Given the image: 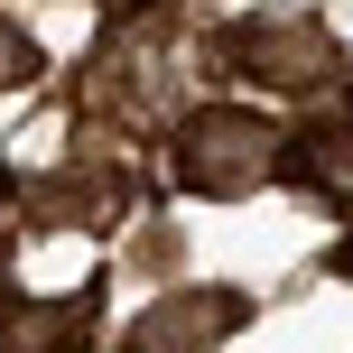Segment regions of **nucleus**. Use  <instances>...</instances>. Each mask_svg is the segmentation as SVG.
<instances>
[{
  "instance_id": "1a4fd4ad",
  "label": "nucleus",
  "mask_w": 353,
  "mask_h": 353,
  "mask_svg": "<svg viewBox=\"0 0 353 353\" xmlns=\"http://www.w3.org/2000/svg\"><path fill=\"white\" fill-rule=\"evenodd\" d=\"M344 112H353V74H344Z\"/></svg>"
},
{
  "instance_id": "423d86ee",
  "label": "nucleus",
  "mask_w": 353,
  "mask_h": 353,
  "mask_svg": "<svg viewBox=\"0 0 353 353\" xmlns=\"http://www.w3.org/2000/svg\"><path fill=\"white\" fill-rule=\"evenodd\" d=\"M74 335H84V307L74 298H56V307L0 298V353H74Z\"/></svg>"
},
{
  "instance_id": "39448f33",
  "label": "nucleus",
  "mask_w": 353,
  "mask_h": 353,
  "mask_svg": "<svg viewBox=\"0 0 353 353\" xmlns=\"http://www.w3.org/2000/svg\"><path fill=\"white\" fill-rule=\"evenodd\" d=\"M121 168H74V176H56V186H37L28 195V214H37V223H93V232H103L112 223V214H121Z\"/></svg>"
},
{
  "instance_id": "6e6552de",
  "label": "nucleus",
  "mask_w": 353,
  "mask_h": 353,
  "mask_svg": "<svg viewBox=\"0 0 353 353\" xmlns=\"http://www.w3.org/2000/svg\"><path fill=\"white\" fill-rule=\"evenodd\" d=\"M325 270H335V279H353V232H344L335 251H325Z\"/></svg>"
},
{
  "instance_id": "f257e3e1",
  "label": "nucleus",
  "mask_w": 353,
  "mask_h": 353,
  "mask_svg": "<svg viewBox=\"0 0 353 353\" xmlns=\"http://www.w3.org/2000/svg\"><path fill=\"white\" fill-rule=\"evenodd\" d=\"M279 168H288V130L251 103H195L168 130V186L176 195H214L223 205V195L270 186Z\"/></svg>"
},
{
  "instance_id": "7ed1b4c3",
  "label": "nucleus",
  "mask_w": 353,
  "mask_h": 353,
  "mask_svg": "<svg viewBox=\"0 0 353 353\" xmlns=\"http://www.w3.org/2000/svg\"><path fill=\"white\" fill-rule=\"evenodd\" d=\"M242 325H251V288L205 279V288H168V298H149L140 316H130L121 353H223Z\"/></svg>"
},
{
  "instance_id": "0eeeda50",
  "label": "nucleus",
  "mask_w": 353,
  "mask_h": 353,
  "mask_svg": "<svg viewBox=\"0 0 353 353\" xmlns=\"http://www.w3.org/2000/svg\"><path fill=\"white\" fill-rule=\"evenodd\" d=\"M47 74V56H37V37L19 28L10 10H0V93H19V84H37Z\"/></svg>"
},
{
  "instance_id": "20e7f679",
  "label": "nucleus",
  "mask_w": 353,
  "mask_h": 353,
  "mask_svg": "<svg viewBox=\"0 0 353 353\" xmlns=\"http://www.w3.org/2000/svg\"><path fill=\"white\" fill-rule=\"evenodd\" d=\"M279 176H298V186H316V195H335V205H353V112H344V121L288 130V168H279Z\"/></svg>"
},
{
  "instance_id": "f03ea898",
  "label": "nucleus",
  "mask_w": 353,
  "mask_h": 353,
  "mask_svg": "<svg viewBox=\"0 0 353 353\" xmlns=\"http://www.w3.org/2000/svg\"><path fill=\"white\" fill-rule=\"evenodd\" d=\"M214 65L261 84V93H316V84L344 74V47L316 10H261V19H232L214 37Z\"/></svg>"
}]
</instances>
